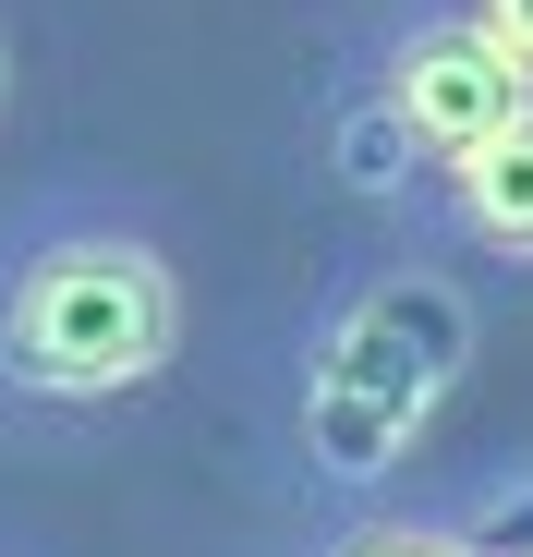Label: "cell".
<instances>
[{
  "instance_id": "cell-1",
  "label": "cell",
  "mask_w": 533,
  "mask_h": 557,
  "mask_svg": "<svg viewBox=\"0 0 533 557\" xmlns=\"http://www.w3.org/2000/svg\"><path fill=\"white\" fill-rule=\"evenodd\" d=\"M473 363H485V292L449 255H412V243L339 255L292 327V363H280L292 473L327 509L388 497L412 473V448L449 424Z\"/></svg>"
},
{
  "instance_id": "cell-2",
  "label": "cell",
  "mask_w": 533,
  "mask_h": 557,
  "mask_svg": "<svg viewBox=\"0 0 533 557\" xmlns=\"http://www.w3.org/2000/svg\"><path fill=\"white\" fill-rule=\"evenodd\" d=\"M195 339L170 243L122 207H37L0 231V400L134 412Z\"/></svg>"
},
{
  "instance_id": "cell-3",
  "label": "cell",
  "mask_w": 533,
  "mask_h": 557,
  "mask_svg": "<svg viewBox=\"0 0 533 557\" xmlns=\"http://www.w3.org/2000/svg\"><path fill=\"white\" fill-rule=\"evenodd\" d=\"M521 110H533V73L461 0H412V13H388L339 61V85H327V170L364 207H424V182L449 158H473Z\"/></svg>"
},
{
  "instance_id": "cell-4",
  "label": "cell",
  "mask_w": 533,
  "mask_h": 557,
  "mask_svg": "<svg viewBox=\"0 0 533 557\" xmlns=\"http://www.w3.org/2000/svg\"><path fill=\"white\" fill-rule=\"evenodd\" d=\"M449 255H485V267H533V110L497 122L473 158H449L412 207Z\"/></svg>"
},
{
  "instance_id": "cell-5",
  "label": "cell",
  "mask_w": 533,
  "mask_h": 557,
  "mask_svg": "<svg viewBox=\"0 0 533 557\" xmlns=\"http://www.w3.org/2000/svg\"><path fill=\"white\" fill-rule=\"evenodd\" d=\"M303 557H497L461 509H400V497H364V509H327L303 533Z\"/></svg>"
},
{
  "instance_id": "cell-6",
  "label": "cell",
  "mask_w": 533,
  "mask_h": 557,
  "mask_svg": "<svg viewBox=\"0 0 533 557\" xmlns=\"http://www.w3.org/2000/svg\"><path fill=\"white\" fill-rule=\"evenodd\" d=\"M461 521H473L497 557H533V473H521V485H497V497H485V509H461Z\"/></svg>"
},
{
  "instance_id": "cell-7",
  "label": "cell",
  "mask_w": 533,
  "mask_h": 557,
  "mask_svg": "<svg viewBox=\"0 0 533 557\" xmlns=\"http://www.w3.org/2000/svg\"><path fill=\"white\" fill-rule=\"evenodd\" d=\"M461 13H473V25H485V37H497V49L533 73V0H461Z\"/></svg>"
},
{
  "instance_id": "cell-8",
  "label": "cell",
  "mask_w": 533,
  "mask_h": 557,
  "mask_svg": "<svg viewBox=\"0 0 533 557\" xmlns=\"http://www.w3.org/2000/svg\"><path fill=\"white\" fill-rule=\"evenodd\" d=\"M0 110H13V25H0Z\"/></svg>"
}]
</instances>
